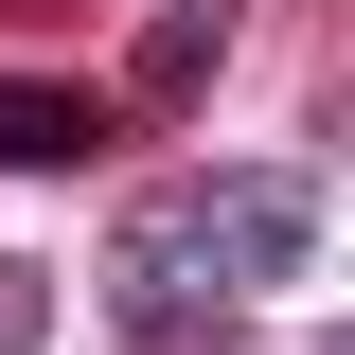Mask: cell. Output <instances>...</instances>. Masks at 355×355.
Returning a JSON list of instances; mask_svg holds the SVG:
<instances>
[{
  "label": "cell",
  "mask_w": 355,
  "mask_h": 355,
  "mask_svg": "<svg viewBox=\"0 0 355 355\" xmlns=\"http://www.w3.org/2000/svg\"><path fill=\"white\" fill-rule=\"evenodd\" d=\"M53 338V284H36V266H0V355H36Z\"/></svg>",
  "instance_id": "cell-5"
},
{
  "label": "cell",
  "mask_w": 355,
  "mask_h": 355,
  "mask_svg": "<svg viewBox=\"0 0 355 355\" xmlns=\"http://www.w3.org/2000/svg\"><path fill=\"white\" fill-rule=\"evenodd\" d=\"M0 18H53V0H0Z\"/></svg>",
  "instance_id": "cell-6"
},
{
  "label": "cell",
  "mask_w": 355,
  "mask_h": 355,
  "mask_svg": "<svg viewBox=\"0 0 355 355\" xmlns=\"http://www.w3.org/2000/svg\"><path fill=\"white\" fill-rule=\"evenodd\" d=\"M89 142H107L89 89H18V71H0V160H89Z\"/></svg>",
  "instance_id": "cell-2"
},
{
  "label": "cell",
  "mask_w": 355,
  "mask_h": 355,
  "mask_svg": "<svg viewBox=\"0 0 355 355\" xmlns=\"http://www.w3.org/2000/svg\"><path fill=\"white\" fill-rule=\"evenodd\" d=\"M125 355H249L214 302H125Z\"/></svg>",
  "instance_id": "cell-4"
},
{
  "label": "cell",
  "mask_w": 355,
  "mask_h": 355,
  "mask_svg": "<svg viewBox=\"0 0 355 355\" xmlns=\"http://www.w3.org/2000/svg\"><path fill=\"white\" fill-rule=\"evenodd\" d=\"M302 266H320L302 178H178L125 231V302H214V284H302Z\"/></svg>",
  "instance_id": "cell-1"
},
{
  "label": "cell",
  "mask_w": 355,
  "mask_h": 355,
  "mask_svg": "<svg viewBox=\"0 0 355 355\" xmlns=\"http://www.w3.org/2000/svg\"><path fill=\"white\" fill-rule=\"evenodd\" d=\"M142 107H196V89H214V18H196V0H178V18H142Z\"/></svg>",
  "instance_id": "cell-3"
},
{
  "label": "cell",
  "mask_w": 355,
  "mask_h": 355,
  "mask_svg": "<svg viewBox=\"0 0 355 355\" xmlns=\"http://www.w3.org/2000/svg\"><path fill=\"white\" fill-rule=\"evenodd\" d=\"M320 355H355V320H338V338H320Z\"/></svg>",
  "instance_id": "cell-7"
}]
</instances>
